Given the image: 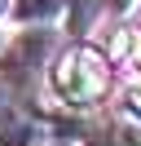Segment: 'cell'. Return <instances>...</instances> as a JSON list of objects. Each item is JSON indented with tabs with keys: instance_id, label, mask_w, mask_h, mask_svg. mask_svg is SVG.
<instances>
[{
	"instance_id": "1",
	"label": "cell",
	"mask_w": 141,
	"mask_h": 146,
	"mask_svg": "<svg viewBox=\"0 0 141 146\" xmlns=\"http://www.w3.org/2000/svg\"><path fill=\"white\" fill-rule=\"evenodd\" d=\"M49 84H53V93H57L62 106L93 111L106 98V89H110V66L88 44H70L66 53H57L49 62Z\"/></svg>"
},
{
	"instance_id": "2",
	"label": "cell",
	"mask_w": 141,
	"mask_h": 146,
	"mask_svg": "<svg viewBox=\"0 0 141 146\" xmlns=\"http://www.w3.org/2000/svg\"><path fill=\"white\" fill-rule=\"evenodd\" d=\"M44 53H49V31H22L5 49V75L9 80H26L35 66H44Z\"/></svg>"
},
{
	"instance_id": "3",
	"label": "cell",
	"mask_w": 141,
	"mask_h": 146,
	"mask_svg": "<svg viewBox=\"0 0 141 146\" xmlns=\"http://www.w3.org/2000/svg\"><path fill=\"white\" fill-rule=\"evenodd\" d=\"M57 13H66V0H13L18 22H49Z\"/></svg>"
},
{
	"instance_id": "4",
	"label": "cell",
	"mask_w": 141,
	"mask_h": 146,
	"mask_svg": "<svg viewBox=\"0 0 141 146\" xmlns=\"http://www.w3.org/2000/svg\"><path fill=\"white\" fill-rule=\"evenodd\" d=\"M115 58H128L132 66H141V31H119L115 36Z\"/></svg>"
},
{
	"instance_id": "5",
	"label": "cell",
	"mask_w": 141,
	"mask_h": 146,
	"mask_svg": "<svg viewBox=\"0 0 141 146\" xmlns=\"http://www.w3.org/2000/svg\"><path fill=\"white\" fill-rule=\"evenodd\" d=\"M119 111L132 119V124H141V84H128V89H123V98H119Z\"/></svg>"
},
{
	"instance_id": "6",
	"label": "cell",
	"mask_w": 141,
	"mask_h": 146,
	"mask_svg": "<svg viewBox=\"0 0 141 146\" xmlns=\"http://www.w3.org/2000/svg\"><path fill=\"white\" fill-rule=\"evenodd\" d=\"M137 5H141V0H110V9L119 13V18H123V13H137Z\"/></svg>"
},
{
	"instance_id": "7",
	"label": "cell",
	"mask_w": 141,
	"mask_h": 146,
	"mask_svg": "<svg viewBox=\"0 0 141 146\" xmlns=\"http://www.w3.org/2000/svg\"><path fill=\"white\" fill-rule=\"evenodd\" d=\"M35 146H79V142H66V137H57V133H53V137H40Z\"/></svg>"
},
{
	"instance_id": "8",
	"label": "cell",
	"mask_w": 141,
	"mask_h": 146,
	"mask_svg": "<svg viewBox=\"0 0 141 146\" xmlns=\"http://www.w3.org/2000/svg\"><path fill=\"white\" fill-rule=\"evenodd\" d=\"M9 9H13V0H0V13H9Z\"/></svg>"
},
{
	"instance_id": "9",
	"label": "cell",
	"mask_w": 141,
	"mask_h": 146,
	"mask_svg": "<svg viewBox=\"0 0 141 146\" xmlns=\"http://www.w3.org/2000/svg\"><path fill=\"white\" fill-rule=\"evenodd\" d=\"M0 53H5V31H0Z\"/></svg>"
}]
</instances>
